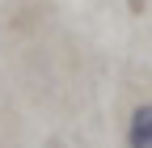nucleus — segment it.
<instances>
[{
  "mask_svg": "<svg viewBox=\"0 0 152 148\" xmlns=\"http://www.w3.org/2000/svg\"><path fill=\"white\" fill-rule=\"evenodd\" d=\"M123 144L127 148H152V102L131 106L127 127H123Z\"/></svg>",
  "mask_w": 152,
  "mask_h": 148,
  "instance_id": "f257e3e1",
  "label": "nucleus"
}]
</instances>
